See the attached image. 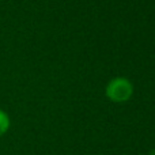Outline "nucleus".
<instances>
[{"instance_id": "nucleus-2", "label": "nucleus", "mask_w": 155, "mask_h": 155, "mask_svg": "<svg viewBox=\"0 0 155 155\" xmlns=\"http://www.w3.org/2000/svg\"><path fill=\"white\" fill-rule=\"evenodd\" d=\"M10 127H11L10 116H8L3 109H0V136L7 134Z\"/></svg>"}, {"instance_id": "nucleus-1", "label": "nucleus", "mask_w": 155, "mask_h": 155, "mask_svg": "<svg viewBox=\"0 0 155 155\" xmlns=\"http://www.w3.org/2000/svg\"><path fill=\"white\" fill-rule=\"evenodd\" d=\"M134 94V86L127 78H114L106 86V97L113 102H125Z\"/></svg>"}]
</instances>
